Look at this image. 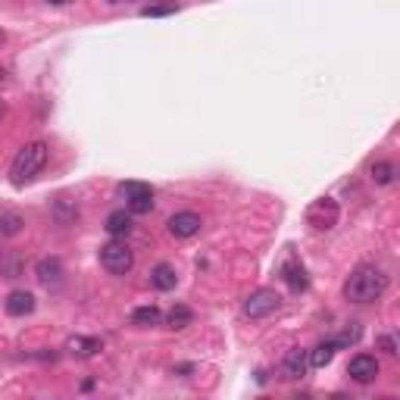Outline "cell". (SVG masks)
<instances>
[{
    "label": "cell",
    "mask_w": 400,
    "mask_h": 400,
    "mask_svg": "<svg viewBox=\"0 0 400 400\" xmlns=\"http://www.w3.org/2000/svg\"><path fill=\"white\" fill-rule=\"evenodd\" d=\"M35 275L44 288H59V285H63V263H59L57 256H44L35 266Z\"/></svg>",
    "instance_id": "8"
},
{
    "label": "cell",
    "mask_w": 400,
    "mask_h": 400,
    "mask_svg": "<svg viewBox=\"0 0 400 400\" xmlns=\"http://www.w3.org/2000/svg\"><path fill=\"white\" fill-rule=\"evenodd\" d=\"M47 156L50 150L44 141H28L22 150H16V156H13V166H10V182L22 188L28 182H35L38 176H41V169L47 166Z\"/></svg>",
    "instance_id": "2"
},
{
    "label": "cell",
    "mask_w": 400,
    "mask_h": 400,
    "mask_svg": "<svg viewBox=\"0 0 400 400\" xmlns=\"http://www.w3.org/2000/svg\"><path fill=\"white\" fill-rule=\"evenodd\" d=\"M50 6H66V4H72V0H47Z\"/></svg>",
    "instance_id": "25"
},
{
    "label": "cell",
    "mask_w": 400,
    "mask_h": 400,
    "mask_svg": "<svg viewBox=\"0 0 400 400\" xmlns=\"http://www.w3.org/2000/svg\"><path fill=\"white\" fill-rule=\"evenodd\" d=\"M307 369H309L307 350L291 347V350L285 353V360H282V375H285V379H291V382H297V379H304V375H307Z\"/></svg>",
    "instance_id": "9"
},
{
    "label": "cell",
    "mask_w": 400,
    "mask_h": 400,
    "mask_svg": "<svg viewBox=\"0 0 400 400\" xmlns=\"http://www.w3.org/2000/svg\"><path fill=\"white\" fill-rule=\"evenodd\" d=\"M150 285H154L156 291H172L178 285L176 266H169V263H156V266L150 269Z\"/></svg>",
    "instance_id": "11"
},
{
    "label": "cell",
    "mask_w": 400,
    "mask_h": 400,
    "mask_svg": "<svg viewBox=\"0 0 400 400\" xmlns=\"http://www.w3.org/2000/svg\"><path fill=\"white\" fill-rule=\"evenodd\" d=\"M379 344L384 347L388 353H397V347H394V338H379Z\"/></svg>",
    "instance_id": "24"
},
{
    "label": "cell",
    "mask_w": 400,
    "mask_h": 400,
    "mask_svg": "<svg viewBox=\"0 0 400 400\" xmlns=\"http://www.w3.org/2000/svg\"><path fill=\"white\" fill-rule=\"evenodd\" d=\"M166 322H169V328H188L194 322V309L191 307H185V304H176L169 309V316H166Z\"/></svg>",
    "instance_id": "16"
},
{
    "label": "cell",
    "mask_w": 400,
    "mask_h": 400,
    "mask_svg": "<svg viewBox=\"0 0 400 400\" xmlns=\"http://www.w3.org/2000/svg\"><path fill=\"white\" fill-rule=\"evenodd\" d=\"M200 216L191 213V210H182V213L169 216V222H166V229H169L172 238H194L200 232Z\"/></svg>",
    "instance_id": "7"
},
{
    "label": "cell",
    "mask_w": 400,
    "mask_h": 400,
    "mask_svg": "<svg viewBox=\"0 0 400 400\" xmlns=\"http://www.w3.org/2000/svg\"><path fill=\"white\" fill-rule=\"evenodd\" d=\"M154 210V194H144V198H138V200H128V213L132 216H144Z\"/></svg>",
    "instance_id": "21"
},
{
    "label": "cell",
    "mask_w": 400,
    "mask_h": 400,
    "mask_svg": "<svg viewBox=\"0 0 400 400\" xmlns=\"http://www.w3.org/2000/svg\"><path fill=\"white\" fill-rule=\"evenodd\" d=\"M160 319H163V313L156 307H138L132 313V326H138V328H150V326H160Z\"/></svg>",
    "instance_id": "17"
},
{
    "label": "cell",
    "mask_w": 400,
    "mask_h": 400,
    "mask_svg": "<svg viewBox=\"0 0 400 400\" xmlns=\"http://www.w3.org/2000/svg\"><path fill=\"white\" fill-rule=\"evenodd\" d=\"M172 13H178V4H176V0H172V4L144 6V10H141V16H172Z\"/></svg>",
    "instance_id": "23"
},
{
    "label": "cell",
    "mask_w": 400,
    "mask_h": 400,
    "mask_svg": "<svg viewBox=\"0 0 400 400\" xmlns=\"http://www.w3.org/2000/svg\"><path fill=\"white\" fill-rule=\"evenodd\" d=\"M384 291H388V275H384V269L372 266V263L357 266L344 282V297L350 304H372Z\"/></svg>",
    "instance_id": "1"
},
{
    "label": "cell",
    "mask_w": 400,
    "mask_h": 400,
    "mask_svg": "<svg viewBox=\"0 0 400 400\" xmlns=\"http://www.w3.org/2000/svg\"><path fill=\"white\" fill-rule=\"evenodd\" d=\"M0 79H4V72H0Z\"/></svg>",
    "instance_id": "27"
},
{
    "label": "cell",
    "mask_w": 400,
    "mask_h": 400,
    "mask_svg": "<svg viewBox=\"0 0 400 400\" xmlns=\"http://www.w3.org/2000/svg\"><path fill=\"white\" fill-rule=\"evenodd\" d=\"M103 229H107L113 238H125L128 232H132V213H128V210H113Z\"/></svg>",
    "instance_id": "14"
},
{
    "label": "cell",
    "mask_w": 400,
    "mask_h": 400,
    "mask_svg": "<svg viewBox=\"0 0 400 400\" xmlns=\"http://www.w3.org/2000/svg\"><path fill=\"white\" fill-rule=\"evenodd\" d=\"M4 113H6V107H4V103H0V119H4Z\"/></svg>",
    "instance_id": "26"
},
{
    "label": "cell",
    "mask_w": 400,
    "mask_h": 400,
    "mask_svg": "<svg viewBox=\"0 0 400 400\" xmlns=\"http://www.w3.org/2000/svg\"><path fill=\"white\" fill-rule=\"evenodd\" d=\"M19 229H22V216L16 213H6V216H0V235H19Z\"/></svg>",
    "instance_id": "20"
},
{
    "label": "cell",
    "mask_w": 400,
    "mask_h": 400,
    "mask_svg": "<svg viewBox=\"0 0 400 400\" xmlns=\"http://www.w3.org/2000/svg\"><path fill=\"white\" fill-rule=\"evenodd\" d=\"M278 307H282V297H278L273 288H256L247 294V300L241 304V313H244L247 319H266Z\"/></svg>",
    "instance_id": "4"
},
{
    "label": "cell",
    "mask_w": 400,
    "mask_h": 400,
    "mask_svg": "<svg viewBox=\"0 0 400 400\" xmlns=\"http://www.w3.org/2000/svg\"><path fill=\"white\" fill-rule=\"evenodd\" d=\"M335 353H338V347H335V341L328 338V341H319V344H316L313 350L307 353V360H309V366H313V369H326L331 360H335Z\"/></svg>",
    "instance_id": "13"
},
{
    "label": "cell",
    "mask_w": 400,
    "mask_h": 400,
    "mask_svg": "<svg viewBox=\"0 0 400 400\" xmlns=\"http://www.w3.org/2000/svg\"><path fill=\"white\" fill-rule=\"evenodd\" d=\"M116 194L122 198L125 203L128 200H138V198H144V194H154V188L150 185H144V182H122L116 188Z\"/></svg>",
    "instance_id": "18"
},
{
    "label": "cell",
    "mask_w": 400,
    "mask_h": 400,
    "mask_svg": "<svg viewBox=\"0 0 400 400\" xmlns=\"http://www.w3.org/2000/svg\"><path fill=\"white\" fill-rule=\"evenodd\" d=\"M6 313L10 316H32L35 313V294L28 291H10V297H6Z\"/></svg>",
    "instance_id": "12"
},
{
    "label": "cell",
    "mask_w": 400,
    "mask_h": 400,
    "mask_svg": "<svg viewBox=\"0 0 400 400\" xmlns=\"http://www.w3.org/2000/svg\"><path fill=\"white\" fill-rule=\"evenodd\" d=\"M347 375H350L357 384H369L379 379V360L372 353H357V357L347 363Z\"/></svg>",
    "instance_id": "6"
},
{
    "label": "cell",
    "mask_w": 400,
    "mask_h": 400,
    "mask_svg": "<svg viewBox=\"0 0 400 400\" xmlns=\"http://www.w3.org/2000/svg\"><path fill=\"white\" fill-rule=\"evenodd\" d=\"M338 216H341V210H338V200L335 198H319L309 203L307 210V222L313 225L316 232H328L338 225Z\"/></svg>",
    "instance_id": "5"
},
{
    "label": "cell",
    "mask_w": 400,
    "mask_h": 400,
    "mask_svg": "<svg viewBox=\"0 0 400 400\" xmlns=\"http://www.w3.org/2000/svg\"><path fill=\"white\" fill-rule=\"evenodd\" d=\"M66 350L72 353V357H79V360H91L97 357V353L103 350V341L101 338H85V335H75L66 341Z\"/></svg>",
    "instance_id": "10"
},
{
    "label": "cell",
    "mask_w": 400,
    "mask_h": 400,
    "mask_svg": "<svg viewBox=\"0 0 400 400\" xmlns=\"http://www.w3.org/2000/svg\"><path fill=\"white\" fill-rule=\"evenodd\" d=\"M369 172H372V182L375 185H391V182H394V163H388V160H379V163H372V169H369Z\"/></svg>",
    "instance_id": "19"
},
{
    "label": "cell",
    "mask_w": 400,
    "mask_h": 400,
    "mask_svg": "<svg viewBox=\"0 0 400 400\" xmlns=\"http://www.w3.org/2000/svg\"><path fill=\"white\" fill-rule=\"evenodd\" d=\"M357 338H360V326H350V328H344L341 335H335L331 341H335L338 350H344V347H350V344H357Z\"/></svg>",
    "instance_id": "22"
},
{
    "label": "cell",
    "mask_w": 400,
    "mask_h": 400,
    "mask_svg": "<svg viewBox=\"0 0 400 400\" xmlns=\"http://www.w3.org/2000/svg\"><path fill=\"white\" fill-rule=\"evenodd\" d=\"M282 278L291 285V291H307L309 278H307V269L300 266V263H285L282 269Z\"/></svg>",
    "instance_id": "15"
},
{
    "label": "cell",
    "mask_w": 400,
    "mask_h": 400,
    "mask_svg": "<svg viewBox=\"0 0 400 400\" xmlns=\"http://www.w3.org/2000/svg\"><path fill=\"white\" fill-rule=\"evenodd\" d=\"M101 266L107 269L110 275H125L132 273L135 266V253L125 241H110V244L101 247Z\"/></svg>",
    "instance_id": "3"
}]
</instances>
